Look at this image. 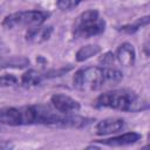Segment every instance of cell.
I'll list each match as a JSON object with an SVG mask.
<instances>
[{
  "label": "cell",
  "mask_w": 150,
  "mask_h": 150,
  "mask_svg": "<svg viewBox=\"0 0 150 150\" xmlns=\"http://www.w3.org/2000/svg\"><path fill=\"white\" fill-rule=\"evenodd\" d=\"M95 107L110 108L121 111H142L149 108L146 101L141 98L136 93L128 89H114L101 94L95 100Z\"/></svg>",
  "instance_id": "1"
},
{
  "label": "cell",
  "mask_w": 150,
  "mask_h": 150,
  "mask_svg": "<svg viewBox=\"0 0 150 150\" xmlns=\"http://www.w3.org/2000/svg\"><path fill=\"white\" fill-rule=\"evenodd\" d=\"M105 29V21L101 18L98 11L88 9L81 13L74 22L73 33L76 38H91L95 35H100Z\"/></svg>",
  "instance_id": "2"
},
{
  "label": "cell",
  "mask_w": 150,
  "mask_h": 150,
  "mask_svg": "<svg viewBox=\"0 0 150 150\" xmlns=\"http://www.w3.org/2000/svg\"><path fill=\"white\" fill-rule=\"evenodd\" d=\"M73 84L76 89L82 91H96L103 88L107 82L104 67H86L79 69L74 77Z\"/></svg>",
  "instance_id": "3"
},
{
  "label": "cell",
  "mask_w": 150,
  "mask_h": 150,
  "mask_svg": "<svg viewBox=\"0 0 150 150\" xmlns=\"http://www.w3.org/2000/svg\"><path fill=\"white\" fill-rule=\"evenodd\" d=\"M48 16L49 13L43 11H20L5 16L1 25L7 29H14L18 27H28L29 29L41 26Z\"/></svg>",
  "instance_id": "4"
},
{
  "label": "cell",
  "mask_w": 150,
  "mask_h": 150,
  "mask_svg": "<svg viewBox=\"0 0 150 150\" xmlns=\"http://www.w3.org/2000/svg\"><path fill=\"white\" fill-rule=\"evenodd\" d=\"M50 103L57 111L62 114H75L80 110V103L64 94H54L50 97Z\"/></svg>",
  "instance_id": "5"
},
{
  "label": "cell",
  "mask_w": 150,
  "mask_h": 150,
  "mask_svg": "<svg viewBox=\"0 0 150 150\" xmlns=\"http://www.w3.org/2000/svg\"><path fill=\"white\" fill-rule=\"evenodd\" d=\"M124 128V120L120 117H109L100 121L96 125V134L100 136L115 134Z\"/></svg>",
  "instance_id": "6"
},
{
  "label": "cell",
  "mask_w": 150,
  "mask_h": 150,
  "mask_svg": "<svg viewBox=\"0 0 150 150\" xmlns=\"http://www.w3.org/2000/svg\"><path fill=\"white\" fill-rule=\"evenodd\" d=\"M115 59L124 67L134 66L135 60H136V52H135L134 46L128 42L120 45L115 53Z\"/></svg>",
  "instance_id": "7"
},
{
  "label": "cell",
  "mask_w": 150,
  "mask_h": 150,
  "mask_svg": "<svg viewBox=\"0 0 150 150\" xmlns=\"http://www.w3.org/2000/svg\"><path fill=\"white\" fill-rule=\"evenodd\" d=\"M142 137L141 134L135 132V131H130V132H125L123 135L120 136H115L111 138H107V139H102V141H97L104 145H109V146H124V145H130L136 143L137 141H139Z\"/></svg>",
  "instance_id": "8"
},
{
  "label": "cell",
  "mask_w": 150,
  "mask_h": 150,
  "mask_svg": "<svg viewBox=\"0 0 150 150\" xmlns=\"http://www.w3.org/2000/svg\"><path fill=\"white\" fill-rule=\"evenodd\" d=\"M53 33L52 26H36L29 28L26 33V40L30 43H41L47 41Z\"/></svg>",
  "instance_id": "9"
},
{
  "label": "cell",
  "mask_w": 150,
  "mask_h": 150,
  "mask_svg": "<svg viewBox=\"0 0 150 150\" xmlns=\"http://www.w3.org/2000/svg\"><path fill=\"white\" fill-rule=\"evenodd\" d=\"M29 64V60L25 56H5L0 57V69L6 68H25Z\"/></svg>",
  "instance_id": "10"
},
{
  "label": "cell",
  "mask_w": 150,
  "mask_h": 150,
  "mask_svg": "<svg viewBox=\"0 0 150 150\" xmlns=\"http://www.w3.org/2000/svg\"><path fill=\"white\" fill-rule=\"evenodd\" d=\"M43 79H45L43 74H41L34 69H29L26 73H23V75L21 76V83L25 87H35V86L40 84Z\"/></svg>",
  "instance_id": "11"
},
{
  "label": "cell",
  "mask_w": 150,
  "mask_h": 150,
  "mask_svg": "<svg viewBox=\"0 0 150 150\" xmlns=\"http://www.w3.org/2000/svg\"><path fill=\"white\" fill-rule=\"evenodd\" d=\"M100 52H101V47L98 45H87V46L81 47L76 52L75 56H76V60L79 62H82V61H86V60L97 55Z\"/></svg>",
  "instance_id": "12"
},
{
  "label": "cell",
  "mask_w": 150,
  "mask_h": 150,
  "mask_svg": "<svg viewBox=\"0 0 150 150\" xmlns=\"http://www.w3.org/2000/svg\"><path fill=\"white\" fill-rule=\"evenodd\" d=\"M149 23V16H143V18H139L135 23L132 25H125V26H122L118 30L122 32V33H127V34H134L135 32H137L141 27L143 26H146Z\"/></svg>",
  "instance_id": "13"
},
{
  "label": "cell",
  "mask_w": 150,
  "mask_h": 150,
  "mask_svg": "<svg viewBox=\"0 0 150 150\" xmlns=\"http://www.w3.org/2000/svg\"><path fill=\"white\" fill-rule=\"evenodd\" d=\"M82 0H56V6L61 11H70L75 8Z\"/></svg>",
  "instance_id": "14"
},
{
  "label": "cell",
  "mask_w": 150,
  "mask_h": 150,
  "mask_svg": "<svg viewBox=\"0 0 150 150\" xmlns=\"http://www.w3.org/2000/svg\"><path fill=\"white\" fill-rule=\"evenodd\" d=\"M18 83V79L12 74H5L0 76V87H12Z\"/></svg>",
  "instance_id": "15"
},
{
  "label": "cell",
  "mask_w": 150,
  "mask_h": 150,
  "mask_svg": "<svg viewBox=\"0 0 150 150\" xmlns=\"http://www.w3.org/2000/svg\"><path fill=\"white\" fill-rule=\"evenodd\" d=\"M115 61V54H112L111 52H107L104 53L101 57H100V63L103 66V67H108V66H111Z\"/></svg>",
  "instance_id": "16"
},
{
  "label": "cell",
  "mask_w": 150,
  "mask_h": 150,
  "mask_svg": "<svg viewBox=\"0 0 150 150\" xmlns=\"http://www.w3.org/2000/svg\"><path fill=\"white\" fill-rule=\"evenodd\" d=\"M8 148H12V145L5 141H1L0 142V149H8Z\"/></svg>",
  "instance_id": "17"
}]
</instances>
